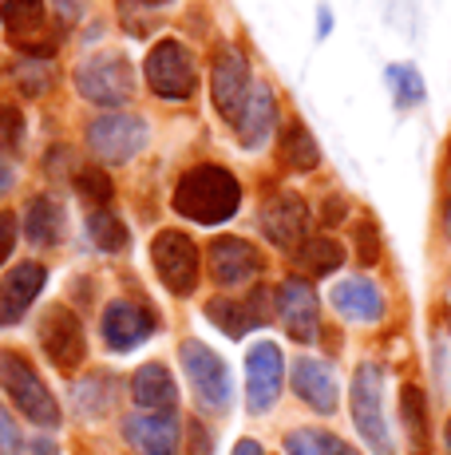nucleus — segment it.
<instances>
[{
    "instance_id": "nucleus-36",
    "label": "nucleus",
    "mask_w": 451,
    "mask_h": 455,
    "mask_svg": "<svg viewBox=\"0 0 451 455\" xmlns=\"http://www.w3.org/2000/svg\"><path fill=\"white\" fill-rule=\"evenodd\" d=\"M12 246H16V214H0V266L8 261V253H12Z\"/></svg>"
},
{
    "instance_id": "nucleus-34",
    "label": "nucleus",
    "mask_w": 451,
    "mask_h": 455,
    "mask_svg": "<svg viewBox=\"0 0 451 455\" xmlns=\"http://www.w3.org/2000/svg\"><path fill=\"white\" fill-rule=\"evenodd\" d=\"M24 143V116L12 103H0V151H20Z\"/></svg>"
},
{
    "instance_id": "nucleus-6",
    "label": "nucleus",
    "mask_w": 451,
    "mask_h": 455,
    "mask_svg": "<svg viewBox=\"0 0 451 455\" xmlns=\"http://www.w3.org/2000/svg\"><path fill=\"white\" fill-rule=\"evenodd\" d=\"M178 361H182V369H186V380H190V388H194L198 404L210 408V412H226L233 400L230 364H226L210 345H202V340H194V337L178 345Z\"/></svg>"
},
{
    "instance_id": "nucleus-7",
    "label": "nucleus",
    "mask_w": 451,
    "mask_h": 455,
    "mask_svg": "<svg viewBox=\"0 0 451 455\" xmlns=\"http://www.w3.org/2000/svg\"><path fill=\"white\" fill-rule=\"evenodd\" d=\"M83 139H88V151L99 163L119 166V163H131L143 151L146 139H151V127H146L143 116L111 111V116H95L88 131H83Z\"/></svg>"
},
{
    "instance_id": "nucleus-32",
    "label": "nucleus",
    "mask_w": 451,
    "mask_h": 455,
    "mask_svg": "<svg viewBox=\"0 0 451 455\" xmlns=\"http://www.w3.org/2000/svg\"><path fill=\"white\" fill-rule=\"evenodd\" d=\"M75 190H80V198L91 210H103V206L111 203V195H115L111 179L99 171V166H80V171H75Z\"/></svg>"
},
{
    "instance_id": "nucleus-38",
    "label": "nucleus",
    "mask_w": 451,
    "mask_h": 455,
    "mask_svg": "<svg viewBox=\"0 0 451 455\" xmlns=\"http://www.w3.org/2000/svg\"><path fill=\"white\" fill-rule=\"evenodd\" d=\"M320 214H325V222H328V226H336V222L344 218V198H328Z\"/></svg>"
},
{
    "instance_id": "nucleus-18",
    "label": "nucleus",
    "mask_w": 451,
    "mask_h": 455,
    "mask_svg": "<svg viewBox=\"0 0 451 455\" xmlns=\"http://www.w3.org/2000/svg\"><path fill=\"white\" fill-rule=\"evenodd\" d=\"M289 384L313 412H320V416L336 412V396H341V388H336L333 364L317 361V356H297V361L289 364Z\"/></svg>"
},
{
    "instance_id": "nucleus-39",
    "label": "nucleus",
    "mask_w": 451,
    "mask_h": 455,
    "mask_svg": "<svg viewBox=\"0 0 451 455\" xmlns=\"http://www.w3.org/2000/svg\"><path fill=\"white\" fill-rule=\"evenodd\" d=\"M56 8H59V16H64V20H75V16L83 12V0H56Z\"/></svg>"
},
{
    "instance_id": "nucleus-43",
    "label": "nucleus",
    "mask_w": 451,
    "mask_h": 455,
    "mask_svg": "<svg viewBox=\"0 0 451 455\" xmlns=\"http://www.w3.org/2000/svg\"><path fill=\"white\" fill-rule=\"evenodd\" d=\"M444 234H447V242H451V198L444 203Z\"/></svg>"
},
{
    "instance_id": "nucleus-29",
    "label": "nucleus",
    "mask_w": 451,
    "mask_h": 455,
    "mask_svg": "<svg viewBox=\"0 0 451 455\" xmlns=\"http://www.w3.org/2000/svg\"><path fill=\"white\" fill-rule=\"evenodd\" d=\"M12 84L20 87L24 95H48L51 92V84H56V64L44 56H20L12 64Z\"/></svg>"
},
{
    "instance_id": "nucleus-20",
    "label": "nucleus",
    "mask_w": 451,
    "mask_h": 455,
    "mask_svg": "<svg viewBox=\"0 0 451 455\" xmlns=\"http://www.w3.org/2000/svg\"><path fill=\"white\" fill-rule=\"evenodd\" d=\"M273 127H277L273 92H270V84L257 80L254 87H249L246 111H241V119H238V127H233V135H238L241 151H257V147H265V139H270Z\"/></svg>"
},
{
    "instance_id": "nucleus-14",
    "label": "nucleus",
    "mask_w": 451,
    "mask_h": 455,
    "mask_svg": "<svg viewBox=\"0 0 451 455\" xmlns=\"http://www.w3.org/2000/svg\"><path fill=\"white\" fill-rule=\"evenodd\" d=\"M305 230H309V206L293 190H277L270 203L262 206V234L277 250L293 253L305 242Z\"/></svg>"
},
{
    "instance_id": "nucleus-24",
    "label": "nucleus",
    "mask_w": 451,
    "mask_h": 455,
    "mask_svg": "<svg viewBox=\"0 0 451 455\" xmlns=\"http://www.w3.org/2000/svg\"><path fill=\"white\" fill-rule=\"evenodd\" d=\"M24 238L40 250L59 246V238H64V206L51 195H36L24 206Z\"/></svg>"
},
{
    "instance_id": "nucleus-8",
    "label": "nucleus",
    "mask_w": 451,
    "mask_h": 455,
    "mask_svg": "<svg viewBox=\"0 0 451 455\" xmlns=\"http://www.w3.org/2000/svg\"><path fill=\"white\" fill-rule=\"evenodd\" d=\"M249 87H254V80H249V60L241 56L238 44L222 40L210 60V100H214V111L230 127H238L241 111H246Z\"/></svg>"
},
{
    "instance_id": "nucleus-27",
    "label": "nucleus",
    "mask_w": 451,
    "mask_h": 455,
    "mask_svg": "<svg viewBox=\"0 0 451 455\" xmlns=\"http://www.w3.org/2000/svg\"><path fill=\"white\" fill-rule=\"evenodd\" d=\"M400 419L412 455H428V396H423L420 384H404L400 388Z\"/></svg>"
},
{
    "instance_id": "nucleus-16",
    "label": "nucleus",
    "mask_w": 451,
    "mask_h": 455,
    "mask_svg": "<svg viewBox=\"0 0 451 455\" xmlns=\"http://www.w3.org/2000/svg\"><path fill=\"white\" fill-rule=\"evenodd\" d=\"M206 258H210L214 285H222V290H233V285L254 282V277L265 269L257 246H249L246 238H230V234H226V238H214Z\"/></svg>"
},
{
    "instance_id": "nucleus-3",
    "label": "nucleus",
    "mask_w": 451,
    "mask_h": 455,
    "mask_svg": "<svg viewBox=\"0 0 451 455\" xmlns=\"http://www.w3.org/2000/svg\"><path fill=\"white\" fill-rule=\"evenodd\" d=\"M0 384H4L8 400L16 404V412H24L40 427H59V419H64L59 404L48 384L40 380V372L32 369L28 356L12 353V348H0Z\"/></svg>"
},
{
    "instance_id": "nucleus-15",
    "label": "nucleus",
    "mask_w": 451,
    "mask_h": 455,
    "mask_svg": "<svg viewBox=\"0 0 451 455\" xmlns=\"http://www.w3.org/2000/svg\"><path fill=\"white\" fill-rule=\"evenodd\" d=\"M0 20H4V36L16 52H24V56H44V48H40V44L48 40L44 0H0Z\"/></svg>"
},
{
    "instance_id": "nucleus-13",
    "label": "nucleus",
    "mask_w": 451,
    "mask_h": 455,
    "mask_svg": "<svg viewBox=\"0 0 451 455\" xmlns=\"http://www.w3.org/2000/svg\"><path fill=\"white\" fill-rule=\"evenodd\" d=\"M277 317L297 345H313L320 329V301L305 277H285L277 285Z\"/></svg>"
},
{
    "instance_id": "nucleus-22",
    "label": "nucleus",
    "mask_w": 451,
    "mask_h": 455,
    "mask_svg": "<svg viewBox=\"0 0 451 455\" xmlns=\"http://www.w3.org/2000/svg\"><path fill=\"white\" fill-rule=\"evenodd\" d=\"M131 400L146 416H175L178 388L162 364H143V369L131 376Z\"/></svg>"
},
{
    "instance_id": "nucleus-10",
    "label": "nucleus",
    "mask_w": 451,
    "mask_h": 455,
    "mask_svg": "<svg viewBox=\"0 0 451 455\" xmlns=\"http://www.w3.org/2000/svg\"><path fill=\"white\" fill-rule=\"evenodd\" d=\"M151 261L159 282L175 297H190L198 285V246L182 230H159L151 242Z\"/></svg>"
},
{
    "instance_id": "nucleus-30",
    "label": "nucleus",
    "mask_w": 451,
    "mask_h": 455,
    "mask_svg": "<svg viewBox=\"0 0 451 455\" xmlns=\"http://www.w3.org/2000/svg\"><path fill=\"white\" fill-rule=\"evenodd\" d=\"M88 234H91V242H95V246H99L103 253H119V250H127V242H131V234H127V226H123V218L111 214L107 206H103V210H91V214H88Z\"/></svg>"
},
{
    "instance_id": "nucleus-2",
    "label": "nucleus",
    "mask_w": 451,
    "mask_h": 455,
    "mask_svg": "<svg viewBox=\"0 0 451 455\" xmlns=\"http://www.w3.org/2000/svg\"><path fill=\"white\" fill-rule=\"evenodd\" d=\"M75 92L99 108H123L135 92V68L123 52H91L72 72Z\"/></svg>"
},
{
    "instance_id": "nucleus-26",
    "label": "nucleus",
    "mask_w": 451,
    "mask_h": 455,
    "mask_svg": "<svg viewBox=\"0 0 451 455\" xmlns=\"http://www.w3.org/2000/svg\"><path fill=\"white\" fill-rule=\"evenodd\" d=\"M293 266L301 277H328L333 269L344 266V246L333 238H305L293 250Z\"/></svg>"
},
{
    "instance_id": "nucleus-31",
    "label": "nucleus",
    "mask_w": 451,
    "mask_h": 455,
    "mask_svg": "<svg viewBox=\"0 0 451 455\" xmlns=\"http://www.w3.org/2000/svg\"><path fill=\"white\" fill-rule=\"evenodd\" d=\"M384 76L396 92V108H412L423 100V76L415 72V64H388Z\"/></svg>"
},
{
    "instance_id": "nucleus-9",
    "label": "nucleus",
    "mask_w": 451,
    "mask_h": 455,
    "mask_svg": "<svg viewBox=\"0 0 451 455\" xmlns=\"http://www.w3.org/2000/svg\"><path fill=\"white\" fill-rule=\"evenodd\" d=\"M36 340L44 348V356L56 364L59 372H75L88 356V337H83V325L67 305H48L40 313V325H36Z\"/></svg>"
},
{
    "instance_id": "nucleus-40",
    "label": "nucleus",
    "mask_w": 451,
    "mask_h": 455,
    "mask_svg": "<svg viewBox=\"0 0 451 455\" xmlns=\"http://www.w3.org/2000/svg\"><path fill=\"white\" fill-rule=\"evenodd\" d=\"M333 32V12H328V4H320L317 12V36H328Z\"/></svg>"
},
{
    "instance_id": "nucleus-1",
    "label": "nucleus",
    "mask_w": 451,
    "mask_h": 455,
    "mask_svg": "<svg viewBox=\"0 0 451 455\" xmlns=\"http://www.w3.org/2000/svg\"><path fill=\"white\" fill-rule=\"evenodd\" d=\"M175 214L198 226H222L238 214L241 206V182L233 179V171H226L222 163H194L186 174L175 182L170 195Z\"/></svg>"
},
{
    "instance_id": "nucleus-5",
    "label": "nucleus",
    "mask_w": 451,
    "mask_h": 455,
    "mask_svg": "<svg viewBox=\"0 0 451 455\" xmlns=\"http://www.w3.org/2000/svg\"><path fill=\"white\" fill-rule=\"evenodd\" d=\"M143 80L159 100H190L198 87V64L194 52L182 40H159L143 60Z\"/></svg>"
},
{
    "instance_id": "nucleus-19",
    "label": "nucleus",
    "mask_w": 451,
    "mask_h": 455,
    "mask_svg": "<svg viewBox=\"0 0 451 455\" xmlns=\"http://www.w3.org/2000/svg\"><path fill=\"white\" fill-rule=\"evenodd\" d=\"M206 317H210L226 337H246L254 325H265V321H270V313H265V293L254 290L246 301H233V297H210V301H206Z\"/></svg>"
},
{
    "instance_id": "nucleus-33",
    "label": "nucleus",
    "mask_w": 451,
    "mask_h": 455,
    "mask_svg": "<svg viewBox=\"0 0 451 455\" xmlns=\"http://www.w3.org/2000/svg\"><path fill=\"white\" fill-rule=\"evenodd\" d=\"M352 246H357L360 266H376L380 261V234H376V222H372V218L352 222Z\"/></svg>"
},
{
    "instance_id": "nucleus-17",
    "label": "nucleus",
    "mask_w": 451,
    "mask_h": 455,
    "mask_svg": "<svg viewBox=\"0 0 451 455\" xmlns=\"http://www.w3.org/2000/svg\"><path fill=\"white\" fill-rule=\"evenodd\" d=\"M44 285L48 269L40 261H20V266L8 269L4 282H0V325H20Z\"/></svg>"
},
{
    "instance_id": "nucleus-25",
    "label": "nucleus",
    "mask_w": 451,
    "mask_h": 455,
    "mask_svg": "<svg viewBox=\"0 0 451 455\" xmlns=\"http://www.w3.org/2000/svg\"><path fill=\"white\" fill-rule=\"evenodd\" d=\"M277 159H281L285 171H317L320 166V147L313 139V131H309L301 119H289V124L281 127V147H277Z\"/></svg>"
},
{
    "instance_id": "nucleus-12",
    "label": "nucleus",
    "mask_w": 451,
    "mask_h": 455,
    "mask_svg": "<svg viewBox=\"0 0 451 455\" xmlns=\"http://www.w3.org/2000/svg\"><path fill=\"white\" fill-rule=\"evenodd\" d=\"M103 340H107V348H115V353H131V348L146 345V340L154 337V329H159V321H154V313L146 309L143 301H131V297H115V301L103 309Z\"/></svg>"
},
{
    "instance_id": "nucleus-45",
    "label": "nucleus",
    "mask_w": 451,
    "mask_h": 455,
    "mask_svg": "<svg viewBox=\"0 0 451 455\" xmlns=\"http://www.w3.org/2000/svg\"><path fill=\"white\" fill-rule=\"evenodd\" d=\"M444 440H447V455H451V419L444 424Z\"/></svg>"
},
{
    "instance_id": "nucleus-28",
    "label": "nucleus",
    "mask_w": 451,
    "mask_h": 455,
    "mask_svg": "<svg viewBox=\"0 0 451 455\" xmlns=\"http://www.w3.org/2000/svg\"><path fill=\"white\" fill-rule=\"evenodd\" d=\"M285 451L289 455H360L352 443H344L333 432H317V427H297L285 435Z\"/></svg>"
},
{
    "instance_id": "nucleus-11",
    "label": "nucleus",
    "mask_w": 451,
    "mask_h": 455,
    "mask_svg": "<svg viewBox=\"0 0 451 455\" xmlns=\"http://www.w3.org/2000/svg\"><path fill=\"white\" fill-rule=\"evenodd\" d=\"M281 380H285V356L273 340H257L246 353V404L254 416L270 412L281 396Z\"/></svg>"
},
{
    "instance_id": "nucleus-41",
    "label": "nucleus",
    "mask_w": 451,
    "mask_h": 455,
    "mask_svg": "<svg viewBox=\"0 0 451 455\" xmlns=\"http://www.w3.org/2000/svg\"><path fill=\"white\" fill-rule=\"evenodd\" d=\"M230 455H265V451H262V443H257V440H238Z\"/></svg>"
},
{
    "instance_id": "nucleus-4",
    "label": "nucleus",
    "mask_w": 451,
    "mask_h": 455,
    "mask_svg": "<svg viewBox=\"0 0 451 455\" xmlns=\"http://www.w3.org/2000/svg\"><path fill=\"white\" fill-rule=\"evenodd\" d=\"M352 424H357L360 440L368 443L376 455H396L392 427L384 419V369L372 361H364L357 376H352Z\"/></svg>"
},
{
    "instance_id": "nucleus-35",
    "label": "nucleus",
    "mask_w": 451,
    "mask_h": 455,
    "mask_svg": "<svg viewBox=\"0 0 451 455\" xmlns=\"http://www.w3.org/2000/svg\"><path fill=\"white\" fill-rule=\"evenodd\" d=\"M20 432H16V419L4 412V404H0V455H16L20 451Z\"/></svg>"
},
{
    "instance_id": "nucleus-23",
    "label": "nucleus",
    "mask_w": 451,
    "mask_h": 455,
    "mask_svg": "<svg viewBox=\"0 0 451 455\" xmlns=\"http://www.w3.org/2000/svg\"><path fill=\"white\" fill-rule=\"evenodd\" d=\"M123 435L138 455H178L175 416H127Z\"/></svg>"
},
{
    "instance_id": "nucleus-44",
    "label": "nucleus",
    "mask_w": 451,
    "mask_h": 455,
    "mask_svg": "<svg viewBox=\"0 0 451 455\" xmlns=\"http://www.w3.org/2000/svg\"><path fill=\"white\" fill-rule=\"evenodd\" d=\"M8 182H12V174H8L4 166H0V195H4V190H8Z\"/></svg>"
},
{
    "instance_id": "nucleus-46",
    "label": "nucleus",
    "mask_w": 451,
    "mask_h": 455,
    "mask_svg": "<svg viewBox=\"0 0 451 455\" xmlns=\"http://www.w3.org/2000/svg\"><path fill=\"white\" fill-rule=\"evenodd\" d=\"M447 182H451V171H447Z\"/></svg>"
},
{
    "instance_id": "nucleus-37",
    "label": "nucleus",
    "mask_w": 451,
    "mask_h": 455,
    "mask_svg": "<svg viewBox=\"0 0 451 455\" xmlns=\"http://www.w3.org/2000/svg\"><path fill=\"white\" fill-rule=\"evenodd\" d=\"M16 455H59V448L51 440H32V443H24Z\"/></svg>"
},
{
    "instance_id": "nucleus-42",
    "label": "nucleus",
    "mask_w": 451,
    "mask_h": 455,
    "mask_svg": "<svg viewBox=\"0 0 451 455\" xmlns=\"http://www.w3.org/2000/svg\"><path fill=\"white\" fill-rule=\"evenodd\" d=\"M159 4H170V0H119V8H127V12L131 8H159Z\"/></svg>"
},
{
    "instance_id": "nucleus-21",
    "label": "nucleus",
    "mask_w": 451,
    "mask_h": 455,
    "mask_svg": "<svg viewBox=\"0 0 451 455\" xmlns=\"http://www.w3.org/2000/svg\"><path fill=\"white\" fill-rule=\"evenodd\" d=\"M328 301H333V309L341 317L360 321V325L384 317V297H380L376 282H368V277H344V282H336L328 290Z\"/></svg>"
}]
</instances>
